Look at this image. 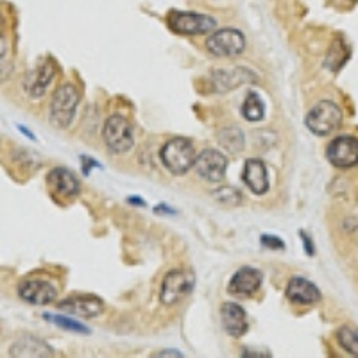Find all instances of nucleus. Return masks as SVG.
Returning a JSON list of instances; mask_svg holds the SVG:
<instances>
[{
	"label": "nucleus",
	"instance_id": "f257e3e1",
	"mask_svg": "<svg viewBox=\"0 0 358 358\" xmlns=\"http://www.w3.org/2000/svg\"><path fill=\"white\" fill-rule=\"evenodd\" d=\"M159 158L169 172H172L174 176H183L196 165V147L192 140L176 136L162 147Z\"/></svg>",
	"mask_w": 358,
	"mask_h": 358
},
{
	"label": "nucleus",
	"instance_id": "f03ea898",
	"mask_svg": "<svg viewBox=\"0 0 358 358\" xmlns=\"http://www.w3.org/2000/svg\"><path fill=\"white\" fill-rule=\"evenodd\" d=\"M79 106V92L70 83L59 86L52 95L49 110V120L57 129H66L72 124Z\"/></svg>",
	"mask_w": 358,
	"mask_h": 358
},
{
	"label": "nucleus",
	"instance_id": "7ed1b4c3",
	"mask_svg": "<svg viewBox=\"0 0 358 358\" xmlns=\"http://www.w3.org/2000/svg\"><path fill=\"white\" fill-rule=\"evenodd\" d=\"M305 122L313 134L328 136L342 126V111L335 102L321 101L306 113Z\"/></svg>",
	"mask_w": 358,
	"mask_h": 358
},
{
	"label": "nucleus",
	"instance_id": "20e7f679",
	"mask_svg": "<svg viewBox=\"0 0 358 358\" xmlns=\"http://www.w3.org/2000/svg\"><path fill=\"white\" fill-rule=\"evenodd\" d=\"M102 138L113 155H124L134 145L133 127L122 115H111L102 127Z\"/></svg>",
	"mask_w": 358,
	"mask_h": 358
},
{
	"label": "nucleus",
	"instance_id": "39448f33",
	"mask_svg": "<svg viewBox=\"0 0 358 358\" xmlns=\"http://www.w3.org/2000/svg\"><path fill=\"white\" fill-rule=\"evenodd\" d=\"M167 24L176 34H185V36L208 34L217 27L215 18L192 11H172L167 18Z\"/></svg>",
	"mask_w": 358,
	"mask_h": 358
},
{
	"label": "nucleus",
	"instance_id": "423d86ee",
	"mask_svg": "<svg viewBox=\"0 0 358 358\" xmlns=\"http://www.w3.org/2000/svg\"><path fill=\"white\" fill-rule=\"evenodd\" d=\"M206 49L212 56L217 57L241 56L245 49V38L236 29H220L212 36H208Z\"/></svg>",
	"mask_w": 358,
	"mask_h": 358
},
{
	"label": "nucleus",
	"instance_id": "0eeeda50",
	"mask_svg": "<svg viewBox=\"0 0 358 358\" xmlns=\"http://www.w3.org/2000/svg\"><path fill=\"white\" fill-rule=\"evenodd\" d=\"M194 290V278L185 271H171L163 278L159 301L165 306H174Z\"/></svg>",
	"mask_w": 358,
	"mask_h": 358
},
{
	"label": "nucleus",
	"instance_id": "6e6552de",
	"mask_svg": "<svg viewBox=\"0 0 358 358\" xmlns=\"http://www.w3.org/2000/svg\"><path fill=\"white\" fill-rule=\"evenodd\" d=\"M326 158L337 169H351L358 165V140L350 134H342L326 147Z\"/></svg>",
	"mask_w": 358,
	"mask_h": 358
},
{
	"label": "nucleus",
	"instance_id": "1a4fd4ad",
	"mask_svg": "<svg viewBox=\"0 0 358 358\" xmlns=\"http://www.w3.org/2000/svg\"><path fill=\"white\" fill-rule=\"evenodd\" d=\"M194 169L208 183H220L226 176L228 158L215 149H204L197 155Z\"/></svg>",
	"mask_w": 358,
	"mask_h": 358
},
{
	"label": "nucleus",
	"instance_id": "9d476101",
	"mask_svg": "<svg viewBox=\"0 0 358 358\" xmlns=\"http://www.w3.org/2000/svg\"><path fill=\"white\" fill-rule=\"evenodd\" d=\"M57 308L65 313H70V315L92 319L101 315L102 310H104V303L94 294H73V296L66 297L65 301L59 303Z\"/></svg>",
	"mask_w": 358,
	"mask_h": 358
},
{
	"label": "nucleus",
	"instance_id": "9b49d317",
	"mask_svg": "<svg viewBox=\"0 0 358 358\" xmlns=\"http://www.w3.org/2000/svg\"><path fill=\"white\" fill-rule=\"evenodd\" d=\"M18 296L29 305L45 306L56 299L57 292L49 281L45 280H25L18 285Z\"/></svg>",
	"mask_w": 358,
	"mask_h": 358
},
{
	"label": "nucleus",
	"instance_id": "f8f14e48",
	"mask_svg": "<svg viewBox=\"0 0 358 358\" xmlns=\"http://www.w3.org/2000/svg\"><path fill=\"white\" fill-rule=\"evenodd\" d=\"M264 274L255 267H242L238 268L229 280L228 292L233 296H251L262 287Z\"/></svg>",
	"mask_w": 358,
	"mask_h": 358
},
{
	"label": "nucleus",
	"instance_id": "ddd939ff",
	"mask_svg": "<svg viewBox=\"0 0 358 358\" xmlns=\"http://www.w3.org/2000/svg\"><path fill=\"white\" fill-rule=\"evenodd\" d=\"M47 187L56 197H73L81 190L78 178L65 167H56L47 176Z\"/></svg>",
	"mask_w": 358,
	"mask_h": 358
},
{
	"label": "nucleus",
	"instance_id": "4468645a",
	"mask_svg": "<svg viewBox=\"0 0 358 358\" xmlns=\"http://www.w3.org/2000/svg\"><path fill=\"white\" fill-rule=\"evenodd\" d=\"M54 81V65L52 62H45L31 70L25 78L24 88L31 99H40L47 94L49 86Z\"/></svg>",
	"mask_w": 358,
	"mask_h": 358
},
{
	"label": "nucleus",
	"instance_id": "2eb2a0df",
	"mask_svg": "<svg viewBox=\"0 0 358 358\" xmlns=\"http://www.w3.org/2000/svg\"><path fill=\"white\" fill-rule=\"evenodd\" d=\"M220 319H222V326L226 334L231 337L238 338L244 334H248L249 322H248V313L236 303H224L220 308Z\"/></svg>",
	"mask_w": 358,
	"mask_h": 358
},
{
	"label": "nucleus",
	"instance_id": "dca6fc26",
	"mask_svg": "<svg viewBox=\"0 0 358 358\" xmlns=\"http://www.w3.org/2000/svg\"><path fill=\"white\" fill-rule=\"evenodd\" d=\"M287 299L294 305H315L321 301V292L312 281L305 280V278H292L287 285Z\"/></svg>",
	"mask_w": 358,
	"mask_h": 358
},
{
	"label": "nucleus",
	"instance_id": "f3484780",
	"mask_svg": "<svg viewBox=\"0 0 358 358\" xmlns=\"http://www.w3.org/2000/svg\"><path fill=\"white\" fill-rule=\"evenodd\" d=\"M242 179H244L245 187L255 194V196H264L268 190V174L267 167L262 159H248L244 165V172H242Z\"/></svg>",
	"mask_w": 358,
	"mask_h": 358
},
{
	"label": "nucleus",
	"instance_id": "a211bd4d",
	"mask_svg": "<svg viewBox=\"0 0 358 358\" xmlns=\"http://www.w3.org/2000/svg\"><path fill=\"white\" fill-rule=\"evenodd\" d=\"M249 81H257L255 73L251 70L238 66V69H224L213 72V83H215L217 92H228Z\"/></svg>",
	"mask_w": 358,
	"mask_h": 358
},
{
	"label": "nucleus",
	"instance_id": "6ab92c4d",
	"mask_svg": "<svg viewBox=\"0 0 358 358\" xmlns=\"http://www.w3.org/2000/svg\"><path fill=\"white\" fill-rule=\"evenodd\" d=\"M9 355L11 357H50L52 350L45 342L38 341V338L22 337L11 348V353Z\"/></svg>",
	"mask_w": 358,
	"mask_h": 358
},
{
	"label": "nucleus",
	"instance_id": "aec40b11",
	"mask_svg": "<svg viewBox=\"0 0 358 358\" xmlns=\"http://www.w3.org/2000/svg\"><path fill=\"white\" fill-rule=\"evenodd\" d=\"M242 115L249 122H262L265 117V104L262 97L255 92L248 94L244 104H242Z\"/></svg>",
	"mask_w": 358,
	"mask_h": 358
},
{
	"label": "nucleus",
	"instance_id": "412c9836",
	"mask_svg": "<svg viewBox=\"0 0 358 358\" xmlns=\"http://www.w3.org/2000/svg\"><path fill=\"white\" fill-rule=\"evenodd\" d=\"M220 145L229 152H242L245 145L244 133L238 127H226L219 133Z\"/></svg>",
	"mask_w": 358,
	"mask_h": 358
},
{
	"label": "nucleus",
	"instance_id": "4be33fe9",
	"mask_svg": "<svg viewBox=\"0 0 358 358\" xmlns=\"http://www.w3.org/2000/svg\"><path fill=\"white\" fill-rule=\"evenodd\" d=\"M337 341L346 353L358 357V328H355V326H342L337 331Z\"/></svg>",
	"mask_w": 358,
	"mask_h": 358
},
{
	"label": "nucleus",
	"instance_id": "5701e85b",
	"mask_svg": "<svg viewBox=\"0 0 358 358\" xmlns=\"http://www.w3.org/2000/svg\"><path fill=\"white\" fill-rule=\"evenodd\" d=\"M215 197L219 203L226 204V206H236V204H241V201H242L241 192L235 190V188H231V187H224V188H220V190H217Z\"/></svg>",
	"mask_w": 358,
	"mask_h": 358
},
{
	"label": "nucleus",
	"instance_id": "b1692460",
	"mask_svg": "<svg viewBox=\"0 0 358 358\" xmlns=\"http://www.w3.org/2000/svg\"><path fill=\"white\" fill-rule=\"evenodd\" d=\"M49 317V315H47ZM54 321L57 322V324L62 326V328H69V330H73V331H83V334H88V330H86L85 326L78 324V322L70 321V319H63V317H52Z\"/></svg>",
	"mask_w": 358,
	"mask_h": 358
},
{
	"label": "nucleus",
	"instance_id": "393cba45",
	"mask_svg": "<svg viewBox=\"0 0 358 358\" xmlns=\"http://www.w3.org/2000/svg\"><path fill=\"white\" fill-rule=\"evenodd\" d=\"M262 244L267 245V248H271V249H285V244H283L280 238H276V236H273V235L262 236Z\"/></svg>",
	"mask_w": 358,
	"mask_h": 358
},
{
	"label": "nucleus",
	"instance_id": "a878e982",
	"mask_svg": "<svg viewBox=\"0 0 358 358\" xmlns=\"http://www.w3.org/2000/svg\"><path fill=\"white\" fill-rule=\"evenodd\" d=\"M330 2L338 9H351L355 4H357L358 0H330Z\"/></svg>",
	"mask_w": 358,
	"mask_h": 358
}]
</instances>
